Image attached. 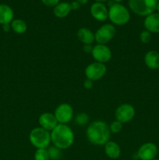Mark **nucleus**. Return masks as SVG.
I'll list each match as a JSON object with an SVG mask.
<instances>
[{
    "label": "nucleus",
    "mask_w": 159,
    "mask_h": 160,
    "mask_svg": "<svg viewBox=\"0 0 159 160\" xmlns=\"http://www.w3.org/2000/svg\"><path fill=\"white\" fill-rule=\"evenodd\" d=\"M51 142L61 150L68 149L74 142V134L67 124H59L51 131Z\"/></svg>",
    "instance_id": "f03ea898"
},
{
    "label": "nucleus",
    "mask_w": 159,
    "mask_h": 160,
    "mask_svg": "<svg viewBox=\"0 0 159 160\" xmlns=\"http://www.w3.org/2000/svg\"><path fill=\"white\" fill-rule=\"evenodd\" d=\"M136 110L133 106L129 103H124L118 106L115 112V117L116 120L122 123H126L131 121L134 118Z\"/></svg>",
    "instance_id": "1a4fd4ad"
},
{
    "label": "nucleus",
    "mask_w": 159,
    "mask_h": 160,
    "mask_svg": "<svg viewBox=\"0 0 159 160\" xmlns=\"http://www.w3.org/2000/svg\"><path fill=\"white\" fill-rule=\"evenodd\" d=\"M95 2H104L108 1V0H94Z\"/></svg>",
    "instance_id": "2f4dec72"
},
{
    "label": "nucleus",
    "mask_w": 159,
    "mask_h": 160,
    "mask_svg": "<svg viewBox=\"0 0 159 160\" xmlns=\"http://www.w3.org/2000/svg\"><path fill=\"white\" fill-rule=\"evenodd\" d=\"M114 2H115V3H120L121 2H123V0H113Z\"/></svg>",
    "instance_id": "473e14b6"
},
{
    "label": "nucleus",
    "mask_w": 159,
    "mask_h": 160,
    "mask_svg": "<svg viewBox=\"0 0 159 160\" xmlns=\"http://www.w3.org/2000/svg\"><path fill=\"white\" fill-rule=\"evenodd\" d=\"M104 146V152L109 159H116L121 155V148L115 142L109 140Z\"/></svg>",
    "instance_id": "2eb2a0df"
},
{
    "label": "nucleus",
    "mask_w": 159,
    "mask_h": 160,
    "mask_svg": "<svg viewBox=\"0 0 159 160\" xmlns=\"http://www.w3.org/2000/svg\"><path fill=\"white\" fill-rule=\"evenodd\" d=\"M107 68L105 64L98 62H92L89 64L85 69V76L87 79L90 80L94 82L95 81L101 79L105 75Z\"/></svg>",
    "instance_id": "0eeeda50"
},
{
    "label": "nucleus",
    "mask_w": 159,
    "mask_h": 160,
    "mask_svg": "<svg viewBox=\"0 0 159 160\" xmlns=\"http://www.w3.org/2000/svg\"><path fill=\"white\" fill-rule=\"evenodd\" d=\"M92 56L96 62L106 63L112 59V51L106 45L98 44L93 47Z\"/></svg>",
    "instance_id": "9d476101"
},
{
    "label": "nucleus",
    "mask_w": 159,
    "mask_h": 160,
    "mask_svg": "<svg viewBox=\"0 0 159 160\" xmlns=\"http://www.w3.org/2000/svg\"><path fill=\"white\" fill-rule=\"evenodd\" d=\"M123 123H122L121 122L118 121V120H115V121L112 122L110 125H109V129H110L111 133H113V134H118V133L121 132V131L123 130Z\"/></svg>",
    "instance_id": "b1692460"
},
{
    "label": "nucleus",
    "mask_w": 159,
    "mask_h": 160,
    "mask_svg": "<svg viewBox=\"0 0 159 160\" xmlns=\"http://www.w3.org/2000/svg\"><path fill=\"white\" fill-rule=\"evenodd\" d=\"M34 160H50L47 148H39L36 150L34 156Z\"/></svg>",
    "instance_id": "4be33fe9"
},
{
    "label": "nucleus",
    "mask_w": 159,
    "mask_h": 160,
    "mask_svg": "<svg viewBox=\"0 0 159 160\" xmlns=\"http://www.w3.org/2000/svg\"><path fill=\"white\" fill-rule=\"evenodd\" d=\"M72 11L71 5L66 2H59L53 9V13L58 18H65Z\"/></svg>",
    "instance_id": "6ab92c4d"
},
{
    "label": "nucleus",
    "mask_w": 159,
    "mask_h": 160,
    "mask_svg": "<svg viewBox=\"0 0 159 160\" xmlns=\"http://www.w3.org/2000/svg\"><path fill=\"white\" fill-rule=\"evenodd\" d=\"M54 115L58 123L67 124L73 118V109L68 103H62L56 107Z\"/></svg>",
    "instance_id": "6e6552de"
},
{
    "label": "nucleus",
    "mask_w": 159,
    "mask_h": 160,
    "mask_svg": "<svg viewBox=\"0 0 159 160\" xmlns=\"http://www.w3.org/2000/svg\"><path fill=\"white\" fill-rule=\"evenodd\" d=\"M75 1L77 2L80 5H85L88 2V0H75Z\"/></svg>",
    "instance_id": "7c9ffc66"
},
{
    "label": "nucleus",
    "mask_w": 159,
    "mask_h": 160,
    "mask_svg": "<svg viewBox=\"0 0 159 160\" xmlns=\"http://www.w3.org/2000/svg\"><path fill=\"white\" fill-rule=\"evenodd\" d=\"M48 149V156H49V159L51 160H59L62 157V152L61 149L56 148L55 146L49 147Z\"/></svg>",
    "instance_id": "412c9836"
},
{
    "label": "nucleus",
    "mask_w": 159,
    "mask_h": 160,
    "mask_svg": "<svg viewBox=\"0 0 159 160\" xmlns=\"http://www.w3.org/2000/svg\"><path fill=\"white\" fill-rule=\"evenodd\" d=\"M71 5V8H72V10H77L79 9V8L80 7V5L76 1H73L70 3Z\"/></svg>",
    "instance_id": "c85d7f7f"
},
{
    "label": "nucleus",
    "mask_w": 159,
    "mask_h": 160,
    "mask_svg": "<svg viewBox=\"0 0 159 160\" xmlns=\"http://www.w3.org/2000/svg\"><path fill=\"white\" fill-rule=\"evenodd\" d=\"M143 25L147 31L154 34H159V13L153 12L147 16L143 21Z\"/></svg>",
    "instance_id": "4468645a"
},
{
    "label": "nucleus",
    "mask_w": 159,
    "mask_h": 160,
    "mask_svg": "<svg viewBox=\"0 0 159 160\" xmlns=\"http://www.w3.org/2000/svg\"><path fill=\"white\" fill-rule=\"evenodd\" d=\"M156 9H157V12H158V13H159V2H157V8H156Z\"/></svg>",
    "instance_id": "72a5a7b5"
},
{
    "label": "nucleus",
    "mask_w": 159,
    "mask_h": 160,
    "mask_svg": "<svg viewBox=\"0 0 159 160\" xmlns=\"http://www.w3.org/2000/svg\"><path fill=\"white\" fill-rule=\"evenodd\" d=\"M145 65L151 70L159 68V53L156 51H149L144 56Z\"/></svg>",
    "instance_id": "a211bd4d"
},
{
    "label": "nucleus",
    "mask_w": 159,
    "mask_h": 160,
    "mask_svg": "<svg viewBox=\"0 0 159 160\" xmlns=\"http://www.w3.org/2000/svg\"><path fill=\"white\" fill-rule=\"evenodd\" d=\"M11 29L15 32L16 34H24L27 30V24L26 22L22 19H16L13 20L10 23Z\"/></svg>",
    "instance_id": "aec40b11"
},
{
    "label": "nucleus",
    "mask_w": 159,
    "mask_h": 160,
    "mask_svg": "<svg viewBox=\"0 0 159 160\" xmlns=\"http://www.w3.org/2000/svg\"><path fill=\"white\" fill-rule=\"evenodd\" d=\"M92 17L98 21L104 22L108 19V9L102 2H94L90 8Z\"/></svg>",
    "instance_id": "f8f14e48"
},
{
    "label": "nucleus",
    "mask_w": 159,
    "mask_h": 160,
    "mask_svg": "<svg viewBox=\"0 0 159 160\" xmlns=\"http://www.w3.org/2000/svg\"><path fill=\"white\" fill-rule=\"evenodd\" d=\"M38 123L41 128L48 131H51L59 124L54 113L44 112L39 117Z\"/></svg>",
    "instance_id": "ddd939ff"
},
{
    "label": "nucleus",
    "mask_w": 159,
    "mask_h": 160,
    "mask_svg": "<svg viewBox=\"0 0 159 160\" xmlns=\"http://www.w3.org/2000/svg\"><path fill=\"white\" fill-rule=\"evenodd\" d=\"M111 131L107 123L95 120L89 124L87 129V138L92 145L102 146L109 141Z\"/></svg>",
    "instance_id": "f257e3e1"
},
{
    "label": "nucleus",
    "mask_w": 159,
    "mask_h": 160,
    "mask_svg": "<svg viewBox=\"0 0 159 160\" xmlns=\"http://www.w3.org/2000/svg\"><path fill=\"white\" fill-rule=\"evenodd\" d=\"M76 36L78 40L84 45H91L95 41L94 34L87 28H80L76 33Z\"/></svg>",
    "instance_id": "f3484780"
},
{
    "label": "nucleus",
    "mask_w": 159,
    "mask_h": 160,
    "mask_svg": "<svg viewBox=\"0 0 159 160\" xmlns=\"http://www.w3.org/2000/svg\"><path fill=\"white\" fill-rule=\"evenodd\" d=\"M158 153V148L152 142L143 144L137 151V157L140 160L154 159Z\"/></svg>",
    "instance_id": "9b49d317"
},
{
    "label": "nucleus",
    "mask_w": 159,
    "mask_h": 160,
    "mask_svg": "<svg viewBox=\"0 0 159 160\" xmlns=\"http://www.w3.org/2000/svg\"><path fill=\"white\" fill-rule=\"evenodd\" d=\"M60 0H41L42 3L48 7H55L60 2Z\"/></svg>",
    "instance_id": "a878e982"
},
{
    "label": "nucleus",
    "mask_w": 159,
    "mask_h": 160,
    "mask_svg": "<svg viewBox=\"0 0 159 160\" xmlns=\"http://www.w3.org/2000/svg\"><path fill=\"white\" fill-rule=\"evenodd\" d=\"M158 153H159V148H158Z\"/></svg>",
    "instance_id": "c9c22d12"
},
{
    "label": "nucleus",
    "mask_w": 159,
    "mask_h": 160,
    "mask_svg": "<svg viewBox=\"0 0 159 160\" xmlns=\"http://www.w3.org/2000/svg\"><path fill=\"white\" fill-rule=\"evenodd\" d=\"M157 2V0H129L128 4L134 13L146 17L154 12Z\"/></svg>",
    "instance_id": "20e7f679"
},
{
    "label": "nucleus",
    "mask_w": 159,
    "mask_h": 160,
    "mask_svg": "<svg viewBox=\"0 0 159 160\" xmlns=\"http://www.w3.org/2000/svg\"><path fill=\"white\" fill-rule=\"evenodd\" d=\"M116 34V29L113 24L106 23L100 27L94 34L95 41L101 45H106L114 38Z\"/></svg>",
    "instance_id": "423d86ee"
},
{
    "label": "nucleus",
    "mask_w": 159,
    "mask_h": 160,
    "mask_svg": "<svg viewBox=\"0 0 159 160\" xmlns=\"http://www.w3.org/2000/svg\"><path fill=\"white\" fill-rule=\"evenodd\" d=\"M83 50L86 53H91L92 50H93V47H92L91 45H84Z\"/></svg>",
    "instance_id": "cd10ccee"
},
{
    "label": "nucleus",
    "mask_w": 159,
    "mask_h": 160,
    "mask_svg": "<svg viewBox=\"0 0 159 160\" xmlns=\"http://www.w3.org/2000/svg\"><path fill=\"white\" fill-rule=\"evenodd\" d=\"M93 85H94L93 81H90V80L87 79V80H85V81H84V88L88 89V90H89V89H91L92 88H93Z\"/></svg>",
    "instance_id": "bb28decb"
},
{
    "label": "nucleus",
    "mask_w": 159,
    "mask_h": 160,
    "mask_svg": "<svg viewBox=\"0 0 159 160\" xmlns=\"http://www.w3.org/2000/svg\"><path fill=\"white\" fill-rule=\"evenodd\" d=\"M108 19L113 24L123 26L130 20V13L127 8L120 3H114L108 9Z\"/></svg>",
    "instance_id": "7ed1b4c3"
},
{
    "label": "nucleus",
    "mask_w": 159,
    "mask_h": 160,
    "mask_svg": "<svg viewBox=\"0 0 159 160\" xmlns=\"http://www.w3.org/2000/svg\"><path fill=\"white\" fill-rule=\"evenodd\" d=\"M151 40V33L147 30L142 31L140 34V41L143 44H148Z\"/></svg>",
    "instance_id": "393cba45"
},
{
    "label": "nucleus",
    "mask_w": 159,
    "mask_h": 160,
    "mask_svg": "<svg viewBox=\"0 0 159 160\" xmlns=\"http://www.w3.org/2000/svg\"><path fill=\"white\" fill-rule=\"evenodd\" d=\"M89 116L86 114L85 112H80V113L77 114L76 117H75V122L79 126H84V125L87 124L89 122Z\"/></svg>",
    "instance_id": "5701e85b"
},
{
    "label": "nucleus",
    "mask_w": 159,
    "mask_h": 160,
    "mask_svg": "<svg viewBox=\"0 0 159 160\" xmlns=\"http://www.w3.org/2000/svg\"><path fill=\"white\" fill-rule=\"evenodd\" d=\"M152 160H159V159H152Z\"/></svg>",
    "instance_id": "f704fd0d"
},
{
    "label": "nucleus",
    "mask_w": 159,
    "mask_h": 160,
    "mask_svg": "<svg viewBox=\"0 0 159 160\" xmlns=\"http://www.w3.org/2000/svg\"><path fill=\"white\" fill-rule=\"evenodd\" d=\"M2 29L4 32H9L11 29V25L10 23H6V24L2 25Z\"/></svg>",
    "instance_id": "c756f323"
},
{
    "label": "nucleus",
    "mask_w": 159,
    "mask_h": 160,
    "mask_svg": "<svg viewBox=\"0 0 159 160\" xmlns=\"http://www.w3.org/2000/svg\"><path fill=\"white\" fill-rule=\"evenodd\" d=\"M13 17L14 12L10 6L6 4L0 5V24L11 23Z\"/></svg>",
    "instance_id": "dca6fc26"
},
{
    "label": "nucleus",
    "mask_w": 159,
    "mask_h": 160,
    "mask_svg": "<svg viewBox=\"0 0 159 160\" xmlns=\"http://www.w3.org/2000/svg\"><path fill=\"white\" fill-rule=\"evenodd\" d=\"M29 140L31 145L37 149L48 148L51 142V133L41 127L35 128L30 132Z\"/></svg>",
    "instance_id": "39448f33"
}]
</instances>
